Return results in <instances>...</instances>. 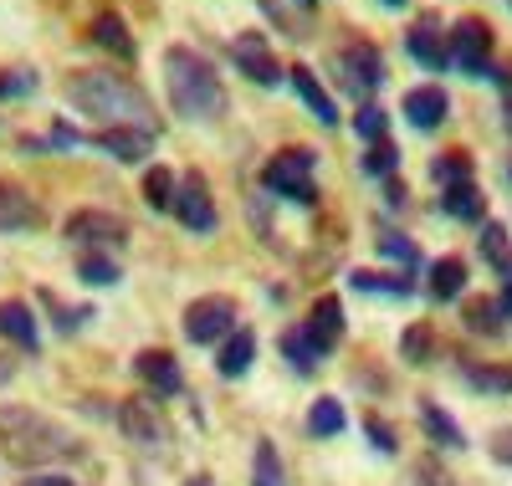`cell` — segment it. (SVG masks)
I'll return each mask as SVG.
<instances>
[{"instance_id":"1","label":"cell","mask_w":512,"mask_h":486,"mask_svg":"<svg viewBox=\"0 0 512 486\" xmlns=\"http://www.w3.org/2000/svg\"><path fill=\"white\" fill-rule=\"evenodd\" d=\"M67 103L88 118H103V128H144V134L159 128L144 87L118 77V72H72L67 77Z\"/></svg>"},{"instance_id":"2","label":"cell","mask_w":512,"mask_h":486,"mask_svg":"<svg viewBox=\"0 0 512 486\" xmlns=\"http://www.w3.org/2000/svg\"><path fill=\"white\" fill-rule=\"evenodd\" d=\"M164 82H169V103H175V113H185L195 123L226 113V87H221L216 67H210L200 52L169 47L164 52Z\"/></svg>"},{"instance_id":"3","label":"cell","mask_w":512,"mask_h":486,"mask_svg":"<svg viewBox=\"0 0 512 486\" xmlns=\"http://www.w3.org/2000/svg\"><path fill=\"white\" fill-rule=\"evenodd\" d=\"M0 440H6V456L21 461V466H47V461L77 456V440L62 425H52L36 410H21V405L0 410Z\"/></svg>"},{"instance_id":"4","label":"cell","mask_w":512,"mask_h":486,"mask_svg":"<svg viewBox=\"0 0 512 486\" xmlns=\"http://www.w3.org/2000/svg\"><path fill=\"white\" fill-rule=\"evenodd\" d=\"M313 164H318V154H313V149H282V154H272V159H267V169H262V185H267L272 195H287V200H303V205H313V200H318Z\"/></svg>"},{"instance_id":"5","label":"cell","mask_w":512,"mask_h":486,"mask_svg":"<svg viewBox=\"0 0 512 486\" xmlns=\"http://www.w3.org/2000/svg\"><path fill=\"white\" fill-rule=\"evenodd\" d=\"M446 36H451V62L466 77H487L492 72V26L482 16H461Z\"/></svg>"},{"instance_id":"6","label":"cell","mask_w":512,"mask_h":486,"mask_svg":"<svg viewBox=\"0 0 512 486\" xmlns=\"http://www.w3.org/2000/svg\"><path fill=\"white\" fill-rule=\"evenodd\" d=\"M236 333V302L231 297H195L185 307V338L190 343H216Z\"/></svg>"},{"instance_id":"7","label":"cell","mask_w":512,"mask_h":486,"mask_svg":"<svg viewBox=\"0 0 512 486\" xmlns=\"http://www.w3.org/2000/svg\"><path fill=\"white\" fill-rule=\"evenodd\" d=\"M62 236L77 241V246H93V251H98V246H118V241L128 236V226H123L113 210H93V205H88V210H72V215H67Z\"/></svg>"},{"instance_id":"8","label":"cell","mask_w":512,"mask_h":486,"mask_svg":"<svg viewBox=\"0 0 512 486\" xmlns=\"http://www.w3.org/2000/svg\"><path fill=\"white\" fill-rule=\"evenodd\" d=\"M338 72H344V87L349 93H374V87L384 82V57L374 41H349L344 52H338Z\"/></svg>"},{"instance_id":"9","label":"cell","mask_w":512,"mask_h":486,"mask_svg":"<svg viewBox=\"0 0 512 486\" xmlns=\"http://www.w3.org/2000/svg\"><path fill=\"white\" fill-rule=\"evenodd\" d=\"M231 57H236V67H241L251 82H262V87H277V82H282V67H277V57H272V47H267L262 31H241V36L231 41Z\"/></svg>"},{"instance_id":"10","label":"cell","mask_w":512,"mask_h":486,"mask_svg":"<svg viewBox=\"0 0 512 486\" xmlns=\"http://www.w3.org/2000/svg\"><path fill=\"white\" fill-rule=\"evenodd\" d=\"M175 215L185 220L190 231H216V200H210V190H205V174H185L180 180Z\"/></svg>"},{"instance_id":"11","label":"cell","mask_w":512,"mask_h":486,"mask_svg":"<svg viewBox=\"0 0 512 486\" xmlns=\"http://www.w3.org/2000/svg\"><path fill=\"white\" fill-rule=\"evenodd\" d=\"M446 113H451V98H446V87H436V82L410 87L405 93V118H410V128H420V134H436V128L446 123Z\"/></svg>"},{"instance_id":"12","label":"cell","mask_w":512,"mask_h":486,"mask_svg":"<svg viewBox=\"0 0 512 486\" xmlns=\"http://www.w3.org/2000/svg\"><path fill=\"white\" fill-rule=\"evenodd\" d=\"M446 31H441V21L431 16V11H425L410 31H405V47H410V57L415 62H425V67H431V72H441V67H451V52H446V41H441Z\"/></svg>"},{"instance_id":"13","label":"cell","mask_w":512,"mask_h":486,"mask_svg":"<svg viewBox=\"0 0 512 486\" xmlns=\"http://www.w3.org/2000/svg\"><path fill=\"white\" fill-rule=\"evenodd\" d=\"M134 369H139V379H144L154 394H180V389H185V374H180V364H175V353H164V348L134 353Z\"/></svg>"},{"instance_id":"14","label":"cell","mask_w":512,"mask_h":486,"mask_svg":"<svg viewBox=\"0 0 512 486\" xmlns=\"http://www.w3.org/2000/svg\"><path fill=\"white\" fill-rule=\"evenodd\" d=\"M31 226H41L36 200L16 180H0V231H31Z\"/></svg>"},{"instance_id":"15","label":"cell","mask_w":512,"mask_h":486,"mask_svg":"<svg viewBox=\"0 0 512 486\" xmlns=\"http://www.w3.org/2000/svg\"><path fill=\"white\" fill-rule=\"evenodd\" d=\"M93 144L108 149V154L123 159V164H139V159L154 149V134H144V128H98Z\"/></svg>"},{"instance_id":"16","label":"cell","mask_w":512,"mask_h":486,"mask_svg":"<svg viewBox=\"0 0 512 486\" xmlns=\"http://www.w3.org/2000/svg\"><path fill=\"white\" fill-rule=\"evenodd\" d=\"M287 72H292V93L308 103V113H313L318 123H338V103L323 93L318 72H313V67H303V62H297V67H287Z\"/></svg>"},{"instance_id":"17","label":"cell","mask_w":512,"mask_h":486,"mask_svg":"<svg viewBox=\"0 0 512 486\" xmlns=\"http://www.w3.org/2000/svg\"><path fill=\"white\" fill-rule=\"evenodd\" d=\"M282 353H287V364H292V369H303V374H313V369L328 359V348L308 333V323H297V328L282 333Z\"/></svg>"},{"instance_id":"18","label":"cell","mask_w":512,"mask_h":486,"mask_svg":"<svg viewBox=\"0 0 512 486\" xmlns=\"http://www.w3.org/2000/svg\"><path fill=\"white\" fill-rule=\"evenodd\" d=\"M308 333L333 353L338 338H344V302H338V297H318V302H313V313H308Z\"/></svg>"},{"instance_id":"19","label":"cell","mask_w":512,"mask_h":486,"mask_svg":"<svg viewBox=\"0 0 512 486\" xmlns=\"http://www.w3.org/2000/svg\"><path fill=\"white\" fill-rule=\"evenodd\" d=\"M0 338H11V343L26 348V353L41 343L36 318H31V307H26V302H16V297H11V302H0Z\"/></svg>"},{"instance_id":"20","label":"cell","mask_w":512,"mask_h":486,"mask_svg":"<svg viewBox=\"0 0 512 486\" xmlns=\"http://www.w3.org/2000/svg\"><path fill=\"white\" fill-rule=\"evenodd\" d=\"M118 425L128 430V435H134L139 440V446H159V440H164V420L144 405V400H123V410H118Z\"/></svg>"},{"instance_id":"21","label":"cell","mask_w":512,"mask_h":486,"mask_svg":"<svg viewBox=\"0 0 512 486\" xmlns=\"http://www.w3.org/2000/svg\"><path fill=\"white\" fill-rule=\"evenodd\" d=\"M466 277H472V272H466V261L451 251V256H436L431 261V297L436 302H451V297H461L466 292Z\"/></svg>"},{"instance_id":"22","label":"cell","mask_w":512,"mask_h":486,"mask_svg":"<svg viewBox=\"0 0 512 486\" xmlns=\"http://www.w3.org/2000/svg\"><path fill=\"white\" fill-rule=\"evenodd\" d=\"M251 359H256V333H251V328H236V333L221 343V353H216V369H221L226 379H241V374L251 369Z\"/></svg>"},{"instance_id":"23","label":"cell","mask_w":512,"mask_h":486,"mask_svg":"<svg viewBox=\"0 0 512 486\" xmlns=\"http://www.w3.org/2000/svg\"><path fill=\"white\" fill-rule=\"evenodd\" d=\"M93 41H98V47H108L113 57H134L139 47H134V36H128V26H123V16L118 11H98L93 16Z\"/></svg>"},{"instance_id":"24","label":"cell","mask_w":512,"mask_h":486,"mask_svg":"<svg viewBox=\"0 0 512 486\" xmlns=\"http://www.w3.org/2000/svg\"><path fill=\"white\" fill-rule=\"evenodd\" d=\"M441 205H446L451 220H487V195H482L472 180H466V185H446Z\"/></svg>"},{"instance_id":"25","label":"cell","mask_w":512,"mask_h":486,"mask_svg":"<svg viewBox=\"0 0 512 486\" xmlns=\"http://www.w3.org/2000/svg\"><path fill=\"white\" fill-rule=\"evenodd\" d=\"M420 420H425V430H431V440H436V446H466V435H461V425L436 405V400H420Z\"/></svg>"},{"instance_id":"26","label":"cell","mask_w":512,"mask_h":486,"mask_svg":"<svg viewBox=\"0 0 512 486\" xmlns=\"http://www.w3.org/2000/svg\"><path fill=\"white\" fill-rule=\"evenodd\" d=\"M175 195H180V185H175V169L149 164V174H144V200H149L154 210H175Z\"/></svg>"},{"instance_id":"27","label":"cell","mask_w":512,"mask_h":486,"mask_svg":"<svg viewBox=\"0 0 512 486\" xmlns=\"http://www.w3.org/2000/svg\"><path fill=\"white\" fill-rule=\"evenodd\" d=\"M431 174L441 180V190H446V185H466V180L477 174V159L466 154V149H446V154L431 164Z\"/></svg>"},{"instance_id":"28","label":"cell","mask_w":512,"mask_h":486,"mask_svg":"<svg viewBox=\"0 0 512 486\" xmlns=\"http://www.w3.org/2000/svg\"><path fill=\"white\" fill-rule=\"evenodd\" d=\"M251 486H287L282 476V456L272 440H256V456H251Z\"/></svg>"},{"instance_id":"29","label":"cell","mask_w":512,"mask_h":486,"mask_svg":"<svg viewBox=\"0 0 512 486\" xmlns=\"http://www.w3.org/2000/svg\"><path fill=\"white\" fill-rule=\"evenodd\" d=\"M466 328L482 333V338L502 333V302L497 297H472V302H466Z\"/></svg>"},{"instance_id":"30","label":"cell","mask_w":512,"mask_h":486,"mask_svg":"<svg viewBox=\"0 0 512 486\" xmlns=\"http://www.w3.org/2000/svg\"><path fill=\"white\" fill-rule=\"evenodd\" d=\"M344 425H349V415H344V405H338V400H313V410H308V435L328 440V435H338Z\"/></svg>"},{"instance_id":"31","label":"cell","mask_w":512,"mask_h":486,"mask_svg":"<svg viewBox=\"0 0 512 486\" xmlns=\"http://www.w3.org/2000/svg\"><path fill=\"white\" fill-rule=\"evenodd\" d=\"M400 353H405L410 364H431V353H436V333H431V323H410L405 338H400Z\"/></svg>"},{"instance_id":"32","label":"cell","mask_w":512,"mask_h":486,"mask_svg":"<svg viewBox=\"0 0 512 486\" xmlns=\"http://www.w3.org/2000/svg\"><path fill=\"white\" fill-rule=\"evenodd\" d=\"M77 277L88 282V287H113L118 282V261H108L103 251H88V256L77 261Z\"/></svg>"},{"instance_id":"33","label":"cell","mask_w":512,"mask_h":486,"mask_svg":"<svg viewBox=\"0 0 512 486\" xmlns=\"http://www.w3.org/2000/svg\"><path fill=\"white\" fill-rule=\"evenodd\" d=\"M466 379H472L477 389H487V394H512V364H492V369L472 364V369H466Z\"/></svg>"},{"instance_id":"34","label":"cell","mask_w":512,"mask_h":486,"mask_svg":"<svg viewBox=\"0 0 512 486\" xmlns=\"http://www.w3.org/2000/svg\"><path fill=\"white\" fill-rule=\"evenodd\" d=\"M374 246H379V256H390V261H405V267H415V261H420L415 241H410V236H400V231H379V236H374Z\"/></svg>"},{"instance_id":"35","label":"cell","mask_w":512,"mask_h":486,"mask_svg":"<svg viewBox=\"0 0 512 486\" xmlns=\"http://www.w3.org/2000/svg\"><path fill=\"white\" fill-rule=\"evenodd\" d=\"M26 93H36V72L31 67H6V72H0V103H6V98H26Z\"/></svg>"},{"instance_id":"36","label":"cell","mask_w":512,"mask_h":486,"mask_svg":"<svg viewBox=\"0 0 512 486\" xmlns=\"http://www.w3.org/2000/svg\"><path fill=\"white\" fill-rule=\"evenodd\" d=\"M354 128H359V134H364L369 144H379L384 134H390V113L374 108V103H364V108H359V118H354Z\"/></svg>"},{"instance_id":"37","label":"cell","mask_w":512,"mask_h":486,"mask_svg":"<svg viewBox=\"0 0 512 486\" xmlns=\"http://www.w3.org/2000/svg\"><path fill=\"white\" fill-rule=\"evenodd\" d=\"M354 287L359 292H390V297H405L410 292L405 277H379V272H354Z\"/></svg>"},{"instance_id":"38","label":"cell","mask_w":512,"mask_h":486,"mask_svg":"<svg viewBox=\"0 0 512 486\" xmlns=\"http://www.w3.org/2000/svg\"><path fill=\"white\" fill-rule=\"evenodd\" d=\"M395 164H400V149H395L390 139L369 144V154H364V169H369V174H395Z\"/></svg>"},{"instance_id":"39","label":"cell","mask_w":512,"mask_h":486,"mask_svg":"<svg viewBox=\"0 0 512 486\" xmlns=\"http://www.w3.org/2000/svg\"><path fill=\"white\" fill-rule=\"evenodd\" d=\"M364 435H369V446H374V451H384V456H395V451H400V440H395L390 420H379V415H369V420H364Z\"/></svg>"},{"instance_id":"40","label":"cell","mask_w":512,"mask_h":486,"mask_svg":"<svg viewBox=\"0 0 512 486\" xmlns=\"http://www.w3.org/2000/svg\"><path fill=\"white\" fill-rule=\"evenodd\" d=\"M41 302H47L52 313H57V328H62V333H72V328H77L82 318H93V313H82V307H62V302H57L52 292H41Z\"/></svg>"},{"instance_id":"41","label":"cell","mask_w":512,"mask_h":486,"mask_svg":"<svg viewBox=\"0 0 512 486\" xmlns=\"http://www.w3.org/2000/svg\"><path fill=\"white\" fill-rule=\"evenodd\" d=\"M415 486H456V481H451V471L441 461H420L415 466Z\"/></svg>"},{"instance_id":"42","label":"cell","mask_w":512,"mask_h":486,"mask_svg":"<svg viewBox=\"0 0 512 486\" xmlns=\"http://www.w3.org/2000/svg\"><path fill=\"white\" fill-rule=\"evenodd\" d=\"M21 486H72L62 471H41V476H31V481H21Z\"/></svg>"},{"instance_id":"43","label":"cell","mask_w":512,"mask_h":486,"mask_svg":"<svg viewBox=\"0 0 512 486\" xmlns=\"http://www.w3.org/2000/svg\"><path fill=\"white\" fill-rule=\"evenodd\" d=\"M497 461H512V430L497 435Z\"/></svg>"},{"instance_id":"44","label":"cell","mask_w":512,"mask_h":486,"mask_svg":"<svg viewBox=\"0 0 512 486\" xmlns=\"http://www.w3.org/2000/svg\"><path fill=\"white\" fill-rule=\"evenodd\" d=\"M497 302H502V313H507V318H512V277H507V282H502V297H497Z\"/></svg>"},{"instance_id":"45","label":"cell","mask_w":512,"mask_h":486,"mask_svg":"<svg viewBox=\"0 0 512 486\" xmlns=\"http://www.w3.org/2000/svg\"><path fill=\"white\" fill-rule=\"evenodd\" d=\"M384 6H405V0H384Z\"/></svg>"},{"instance_id":"46","label":"cell","mask_w":512,"mask_h":486,"mask_svg":"<svg viewBox=\"0 0 512 486\" xmlns=\"http://www.w3.org/2000/svg\"><path fill=\"white\" fill-rule=\"evenodd\" d=\"M507 174H512V169H507Z\"/></svg>"}]
</instances>
